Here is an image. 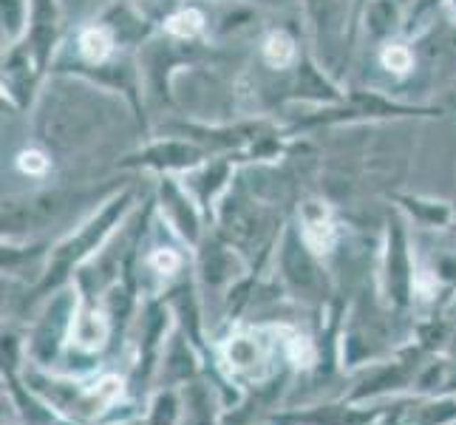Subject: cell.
<instances>
[{"mask_svg": "<svg viewBox=\"0 0 456 425\" xmlns=\"http://www.w3.org/2000/svg\"><path fill=\"white\" fill-rule=\"evenodd\" d=\"M134 208H136V187L134 184L119 187L111 199H105L97 213L88 216L74 233H69L66 239L52 247V253L43 266V275L37 281V292L52 295L62 287H69L71 275L111 241V235L125 225V218L134 213Z\"/></svg>", "mask_w": 456, "mask_h": 425, "instance_id": "1", "label": "cell"}, {"mask_svg": "<svg viewBox=\"0 0 456 425\" xmlns=\"http://www.w3.org/2000/svg\"><path fill=\"white\" fill-rule=\"evenodd\" d=\"M301 14L309 31V52L335 80L343 83L360 37L357 0H301Z\"/></svg>", "mask_w": 456, "mask_h": 425, "instance_id": "2", "label": "cell"}, {"mask_svg": "<svg viewBox=\"0 0 456 425\" xmlns=\"http://www.w3.org/2000/svg\"><path fill=\"white\" fill-rule=\"evenodd\" d=\"M216 233L235 247L244 258H266L273 253V247L281 241V218L266 208V204L256 201L241 184H232L230 193L218 201L213 213Z\"/></svg>", "mask_w": 456, "mask_h": 425, "instance_id": "3", "label": "cell"}, {"mask_svg": "<svg viewBox=\"0 0 456 425\" xmlns=\"http://www.w3.org/2000/svg\"><path fill=\"white\" fill-rule=\"evenodd\" d=\"M380 298L388 309H408L417 295V264L414 249L408 241L405 216L391 210L386 233H383V253H380Z\"/></svg>", "mask_w": 456, "mask_h": 425, "instance_id": "4", "label": "cell"}, {"mask_svg": "<svg viewBox=\"0 0 456 425\" xmlns=\"http://www.w3.org/2000/svg\"><path fill=\"white\" fill-rule=\"evenodd\" d=\"M278 275L292 298L306 306H321L326 301L332 281L326 275L323 258L314 256L301 239L295 225H287L278 241Z\"/></svg>", "mask_w": 456, "mask_h": 425, "instance_id": "5", "label": "cell"}, {"mask_svg": "<svg viewBox=\"0 0 456 425\" xmlns=\"http://www.w3.org/2000/svg\"><path fill=\"white\" fill-rule=\"evenodd\" d=\"M210 151L201 148L191 136L173 134V136H156L145 139L136 151L125 153L117 162L119 170H148L156 176H184L204 159H210Z\"/></svg>", "mask_w": 456, "mask_h": 425, "instance_id": "6", "label": "cell"}, {"mask_svg": "<svg viewBox=\"0 0 456 425\" xmlns=\"http://www.w3.org/2000/svg\"><path fill=\"white\" fill-rule=\"evenodd\" d=\"M153 208L159 210L162 225L176 235V239L187 247H199L208 235V216L199 208L193 193L187 191L182 176H159L156 179V193H153Z\"/></svg>", "mask_w": 456, "mask_h": 425, "instance_id": "7", "label": "cell"}, {"mask_svg": "<svg viewBox=\"0 0 456 425\" xmlns=\"http://www.w3.org/2000/svg\"><path fill=\"white\" fill-rule=\"evenodd\" d=\"M77 306H80V287L71 281L69 287L52 292V301L45 304L40 321L35 323V332L28 340V355L35 357V364L49 366L62 352V346L71 338V323Z\"/></svg>", "mask_w": 456, "mask_h": 425, "instance_id": "8", "label": "cell"}, {"mask_svg": "<svg viewBox=\"0 0 456 425\" xmlns=\"http://www.w3.org/2000/svg\"><path fill=\"white\" fill-rule=\"evenodd\" d=\"M45 77L49 74L43 71L40 60L35 57V52H31V45L26 40L4 49V71H0L4 100H9V105L18 108L20 114L35 111Z\"/></svg>", "mask_w": 456, "mask_h": 425, "instance_id": "9", "label": "cell"}, {"mask_svg": "<svg viewBox=\"0 0 456 425\" xmlns=\"http://www.w3.org/2000/svg\"><path fill=\"white\" fill-rule=\"evenodd\" d=\"M247 165L244 153H213L210 159H204L199 168H193L191 173H184L182 182L187 184V191L193 193V199L199 201V208L204 210V216L213 222V213L218 208L230 187L235 184V176H239V168Z\"/></svg>", "mask_w": 456, "mask_h": 425, "instance_id": "10", "label": "cell"}, {"mask_svg": "<svg viewBox=\"0 0 456 425\" xmlns=\"http://www.w3.org/2000/svg\"><path fill=\"white\" fill-rule=\"evenodd\" d=\"M270 355L273 343L266 340L261 329H247V332L230 335L222 346H218V357L230 377L239 380H261L270 369Z\"/></svg>", "mask_w": 456, "mask_h": 425, "instance_id": "11", "label": "cell"}, {"mask_svg": "<svg viewBox=\"0 0 456 425\" xmlns=\"http://www.w3.org/2000/svg\"><path fill=\"white\" fill-rule=\"evenodd\" d=\"M80 287V283H77ZM114 335V318L105 309V304H97L94 298L80 287V306H77L69 346L80 355H97L102 352L108 340Z\"/></svg>", "mask_w": 456, "mask_h": 425, "instance_id": "12", "label": "cell"}, {"mask_svg": "<svg viewBox=\"0 0 456 425\" xmlns=\"http://www.w3.org/2000/svg\"><path fill=\"white\" fill-rule=\"evenodd\" d=\"M297 233L306 241V247L314 256L329 258L335 253L340 241V227L332 204L323 201L321 196H309L297 204Z\"/></svg>", "mask_w": 456, "mask_h": 425, "instance_id": "13", "label": "cell"}, {"mask_svg": "<svg viewBox=\"0 0 456 425\" xmlns=\"http://www.w3.org/2000/svg\"><path fill=\"white\" fill-rule=\"evenodd\" d=\"M26 43L40 60L45 74H52V66L62 45V9L60 0H31V26Z\"/></svg>", "mask_w": 456, "mask_h": 425, "instance_id": "14", "label": "cell"}, {"mask_svg": "<svg viewBox=\"0 0 456 425\" xmlns=\"http://www.w3.org/2000/svg\"><path fill=\"white\" fill-rule=\"evenodd\" d=\"M377 425H456V391L403 400L383 412Z\"/></svg>", "mask_w": 456, "mask_h": 425, "instance_id": "15", "label": "cell"}, {"mask_svg": "<svg viewBox=\"0 0 456 425\" xmlns=\"http://www.w3.org/2000/svg\"><path fill=\"white\" fill-rule=\"evenodd\" d=\"M306 54L309 52H304L301 37L287 26L270 29L258 43V62H261V69L270 74H287V71L297 69V62H301Z\"/></svg>", "mask_w": 456, "mask_h": 425, "instance_id": "16", "label": "cell"}, {"mask_svg": "<svg viewBox=\"0 0 456 425\" xmlns=\"http://www.w3.org/2000/svg\"><path fill=\"white\" fill-rule=\"evenodd\" d=\"M395 208L414 222L422 230H445L456 225V210L443 199H431V196H414V193H395Z\"/></svg>", "mask_w": 456, "mask_h": 425, "instance_id": "17", "label": "cell"}, {"mask_svg": "<svg viewBox=\"0 0 456 425\" xmlns=\"http://www.w3.org/2000/svg\"><path fill=\"white\" fill-rule=\"evenodd\" d=\"M167 37L182 43H204L210 40V18L204 4H179L173 6L165 18L159 20Z\"/></svg>", "mask_w": 456, "mask_h": 425, "instance_id": "18", "label": "cell"}, {"mask_svg": "<svg viewBox=\"0 0 456 425\" xmlns=\"http://www.w3.org/2000/svg\"><path fill=\"white\" fill-rule=\"evenodd\" d=\"M380 66L391 74V80H405L417 71V43L411 37H391L386 43H380Z\"/></svg>", "mask_w": 456, "mask_h": 425, "instance_id": "19", "label": "cell"}, {"mask_svg": "<svg viewBox=\"0 0 456 425\" xmlns=\"http://www.w3.org/2000/svg\"><path fill=\"white\" fill-rule=\"evenodd\" d=\"M184 264H187V256L182 253L179 247H173V244H153L148 253L142 256V270L151 278L165 283V287L184 273Z\"/></svg>", "mask_w": 456, "mask_h": 425, "instance_id": "20", "label": "cell"}, {"mask_svg": "<svg viewBox=\"0 0 456 425\" xmlns=\"http://www.w3.org/2000/svg\"><path fill=\"white\" fill-rule=\"evenodd\" d=\"M31 26V0H0V35L4 49L26 40Z\"/></svg>", "mask_w": 456, "mask_h": 425, "instance_id": "21", "label": "cell"}, {"mask_svg": "<svg viewBox=\"0 0 456 425\" xmlns=\"http://www.w3.org/2000/svg\"><path fill=\"white\" fill-rule=\"evenodd\" d=\"M193 364H196L193 346L182 338V332H176V335L170 338L167 352H165V366H162V372L167 377L165 386H176V383L187 380V377H193V372H196Z\"/></svg>", "mask_w": 456, "mask_h": 425, "instance_id": "22", "label": "cell"}, {"mask_svg": "<svg viewBox=\"0 0 456 425\" xmlns=\"http://www.w3.org/2000/svg\"><path fill=\"white\" fill-rule=\"evenodd\" d=\"M182 395L173 386H159L148 403V425H179L182 422Z\"/></svg>", "mask_w": 456, "mask_h": 425, "instance_id": "23", "label": "cell"}, {"mask_svg": "<svg viewBox=\"0 0 456 425\" xmlns=\"http://www.w3.org/2000/svg\"><path fill=\"white\" fill-rule=\"evenodd\" d=\"M14 168H18L28 179H43L45 173L54 168L52 151L45 145H28V148H23L18 156H14Z\"/></svg>", "mask_w": 456, "mask_h": 425, "instance_id": "24", "label": "cell"}, {"mask_svg": "<svg viewBox=\"0 0 456 425\" xmlns=\"http://www.w3.org/2000/svg\"><path fill=\"white\" fill-rule=\"evenodd\" d=\"M139 4H142V0H139Z\"/></svg>", "mask_w": 456, "mask_h": 425, "instance_id": "25", "label": "cell"}]
</instances>
